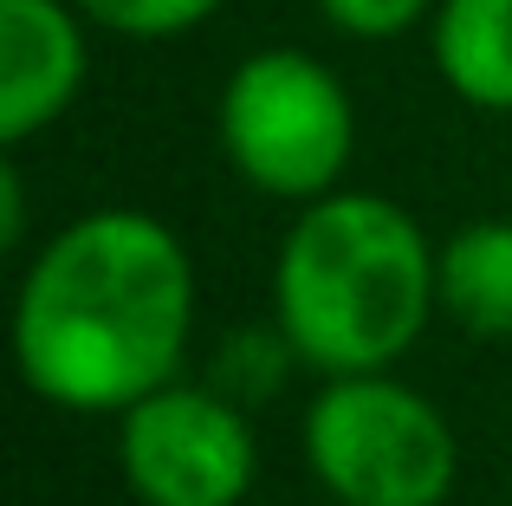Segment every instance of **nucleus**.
<instances>
[{"mask_svg":"<svg viewBox=\"0 0 512 506\" xmlns=\"http://www.w3.org/2000/svg\"><path fill=\"white\" fill-rule=\"evenodd\" d=\"M195 325V266L169 221L143 208L78 215L33 253L13 305V357L39 403L124 416L175 383Z\"/></svg>","mask_w":512,"mask_h":506,"instance_id":"1","label":"nucleus"},{"mask_svg":"<svg viewBox=\"0 0 512 506\" xmlns=\"http://www.w3.org/2000/svg\"><path fill=\"white\" fill-rule=\"evenodd\" d=\"M435 305V247L389 195L331 189L305 202L273 266L279 338L318 377L389 370L415 351Z\"/></svg>","mask_w":512,"mask_h":506,"instance_id":"2","label":"nucleus"},{"mask_svg":"<svg viewBox=\"0 0 512 506\" xmlns=\"http://www.w3.org/2000/svg\"><path fill=\"white\" fill-rule=\"evenodd\" d=\"M305 468L338 506H441L461 474L454 429L389 370L325 377L305 409Z\"/></svg>","mask_w":512,"mask_h":506,"instance_id":"3","label":"nucleus"},{"mask_svg":"<svg viewBox=\"0 0 512 506\" xmlns=\"http://www.w3.org/2000/svg\"><path fill=\"white\" fill-rule=\"evenodd\" d=\"M221 150L273 202H318L338 189L357 150V104L325 59L266 46L221 85Z\"/></svg>","mask_w":512,"mask_h":506,"instance_id":"4","label":"nucleus"},{"mask_svg":"<svg viewBox=\"0 0 512 506\" xmlns=\"http://www.w3.org/2000/svg\"><path fill=\"white\" fill-rule=\"evenodd\" d=\"M117 468L143 506H240L260 474V442L227 396L163 383L117 416Z\"/></svg>","mask_w":512,"mask_h":506,"instance_id":"5","label":"nucleus"},{"mask_svg":"<svg viewBox=\"0 0 512 506\" xmlns=\"http://www.w3.org/2000/svg\"><path fill=\"white\" fill-rule=\"evenodd\" d=\"M85 13L65 0H0V143H26L85 85Z\"/></svg>","mask_w":512,"mask_h":506,"instance_id":"6","label":"nucleus"},{"mask_svg":"<svg viewBox=\"0 0 512 506\" xmlns=\"http://www.w3.org/2000/svg\"><path fill=\"white\" fill-rule=\"evenodd\" d=\"M435 72L474 111H512V0H441Z\"/></svg>","mask_w":512,"mask_h":506,"instance_id":"7","label":"nucleus"},{"mask_svg":"<svg viewBox=\"0 0 512 506\" xmlns=\"http://www.w3.org/2000/svg\"><path fill=\"white\" fill-rule=\"evenodd\" d=\"M441 312L467 338H512V221H467L435 247Z\"/></svg>","mask_w":512,"mask_h":506,"instance_id":"8","label":"nucleus"},{"mask_svg":"<svg viewBox=\"0 0 512 506\" xmlns=\"http://www.w3.org/2000/svg\"><path fill=\"white\" fill-rule=\"evenodd\" d=\"M72 7L117 39H175L201 26L221 0H72Z\"/></svg>","mask_w":512,"mask_h":506,"instance_id":"9","label":"nucleus"},{"mask_svg":"<svg viewBox=\"0 0 512 506\" xmlns=\"http://www.w3.org/2000/svg\"><path fill=\"white\" fill-rule=\"evenodd\" d=\"M428 7H441V0H318V13L350 39H396V33H409Z\"/></svg>","mask_w":512,"mask_h":506,"instance_id":"10","label":"nucleus"},{"mask_svg":"<svg viewBox=\"0 0 512 506\" xmlns=\"http://www.w3.org/2000/svg\"><path fill=\"white\" fill-rule=\"evenodd\" d=\"M26 241V182L20 163H0V247H20Z\"/></svg>","mask_w":512,"mask_h":506,"instance_id":"11","label":"nucleus"},{"mask_svg":"<svg viewBox=\"0 0 512 506\" xmlns=\"http://www.w3.org/2000/svg\"><path fill=\"white\" fill-rule=\"evenodd\" d=\"M331 506H338V500H331Z\"/></svg>","mask_w":512,"mask_h":506,"instance_id":"12","label":"nucleus"}]
</instances>
